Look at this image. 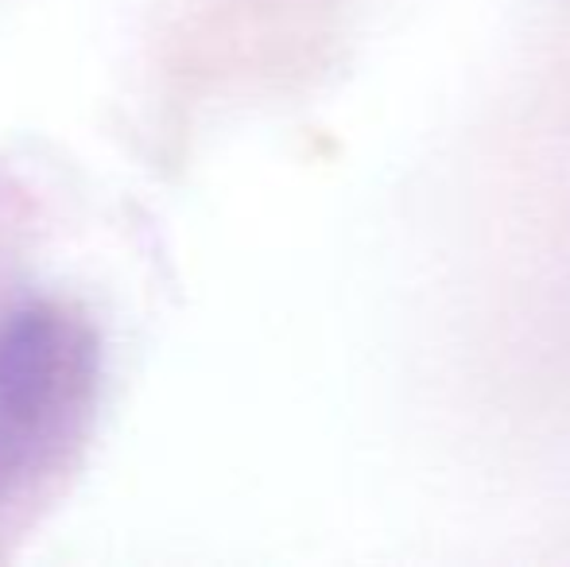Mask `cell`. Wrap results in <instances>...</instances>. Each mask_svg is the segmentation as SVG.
Here are the masks:
<instances>
[{"label":"cell","instance_id":"obj_1","mask_svg":"<svg viewBox=\"0 0 570 567\" xmlns=\"http://www.w3.org/2000/svg\"><path fill=\"white\" fill-rule=\"evenodd\" d=\"M98 385V339L59 303L0 326V501L23 493L82 431Z\"/></svg>","mask_w":570,"mask_h":567}]
</instances>
